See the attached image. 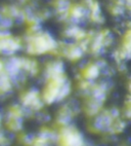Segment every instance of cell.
<instances>
[{
    "mask_svg": "<svg viewBox=\"0 0 131 146\" xmlns=\"http://www.w3.org/2000/svg\"><path fill=\"white\" fill-rule=\"evenodd\" d=\"M47 80V84L45 86L42 94V99L45 103L52 104L69 96L71 91V84L65 75L49 78Z\"/></svg>",
    "mask_w": 131,
    "mask_h": 146,
    "instance_id": "6da1fadb",
    "label": "cell"
},
{
    "mask_svg": "<svg viewBox=\"0 0 131 146\" xmlns=\"http://www.w3.org/2000/svg\"><path fill=\"white\" fill-rule=\"evenodd\" d=\"M58 43L50 34L45 32H32L27 39V50L31 55H43L54 52Z\"/></svg>",
    "mask_w": 131,
    "mask_h": 146,
    "instance_id": "7a4b0ae2",
    "label": "cell"
},
{
    "mask_svg": "<svg viewBox=\"0 0 131 146\" xmlns=\"http://www.w3.org/2000/svg\"><path fill=\"white\" fill-rule=\"evenodd\" d=\"M120 117V113L117 109L105 110L100 115H97L93 121V130L97 132H109L113 128L114 123L118 118Z\"/></svg>",
    "mask_w": 131,
    "mask_h": 146,
    "instance_id": "3957f363",
    "label": "cell"
},
{
    "mask_svg": "<svg viewBox=\"0 0 131 146\" xmlns=\"http://www.w3.org/2000/svg\"><path fill=\"white\" fill-rule=\"evenodd\" d=\"M58 146H84V138L75 128L66 125L58 136Z\"/></svg>",
    "mask_w": 131,
    "mask_h": 146,
    "instance_id": "277c9868",
    "label": "cell"
},
{
    "mask_svg": "<svg viewBox=\"0 0 131 146\" xmlns=\"http://www.w3.org/2000/svg\"><path fill=\"white\" fill-rule=\"evenodd\" d=\"M112 41H113L112 34L107 30L102 31L93 36V38L89 41L90 50L93 54H100L102 50H105V47L112 43Z\"/></svg>",
    "mask_w": 131,
    "mask_h": 146,
    "instance_id": "5b68a950",
    "label": "cell"
},
{
    "mask_svg": "<svg viewBox=\"0 0 131 146\" xmlns=\"http://www.w3.org/2000/svg\"><path fill=\"white\" fill-rule=\"evenodd\" d=\"M43 99L36 90H30L22 96V103L24 107L31 110H39L43 106Z\"/></svg>",
    "mask_w": 131,
    "mask_h": 146,
    "instance_id": "8992f818",
    "label": "cell"
},
{
    "mask_svg": "<svg viewBox=\"0 0 131 146\" xmlns=\"http://www.w3.org/2000/svg\"><path fill=\"white\" fill-rule=\"evenodd\" d=\"M24 115V109L18 105H14L9 109L6 125L7 128L13 132H18L22 129V117Z\"/></svg>",
    "mask_w": 131,
    "mask_h": 146,
    "instance_id": "52a82bcc",
    "label": "cell"
},
{
    "mask_svg": "<svg viewBox=\"0 0 131 146\" xmlns=\"http://www.w3.org/2000/svg\"><path fill=\"white\" fill-rule=\"evenodd\" d=\"M21 48V41L18 38L11 37L2 33L0 35V52L6 55H12L13 52H18Z\"/></svg>",
    "mask_w": 131,
    "mask_h": 146,
    "instance_id": "ba28073f",
    "label": "cell"
},
{
    "mask_svg": "<svg viewBox=\"0 0 131 146\" xmlns=\"http://www.w3.org/2000/svg\"><path fill=\"white\" fill-rule=\"evenodd\" d=\"M86 45L84 40L79 41V43H74V44H69L64 48V55L72 61L79 60L83 56L84 52L86 50Z\"/></svg>",
    "mask_w": 131,
    "mask_h": 146,
    "instance_id": "9c48e42d",
    "label": "cell"
},
{
    "mask_svg": "<svg viewBox=\"0 0 131 146\" xmlns=\"http://www.w3.org/2000/svg\"><path fill=\"white\" fill-rule=\"evenodd\" d=\"M88 16H89V11L85 5H74L70 9L68 19L73 24H77L84 21L85 18Z\"/></svg>",
    "mask_w": 131,
    "mask_h": 146,
    "instance_id": "30bf717a",
    "label": "cell"
},
{
    "mask_svg": "<svg viewBox=\"0 0 131 146\" xmlns=\"http://www.w3.org/2000/svg\"><path fill=\"white\" fill-rule=\"evenodd\" d=\"M46 78H54L64 75V64L60 61H52L45 68Z\"/></svg>",
    "mask_w": 131,
    "mask_h": 146,
    "instance_id": "8fae6325",
    "label": "cell"
},
{
    "mask_svg": "<svg viewBox=\"0 0 131 146\" xmlns=\"http://www.w3.org/2000/svg\"><path fill=\"white\" fill-rule=\"evenodd\" d=\"M85 6L89 11V17L95 23H102V16L100 4L95 0H85Z\"/></svg>",
    "mask_w": 131,
    "mask_h": 146,
    "instance_id": "7c38bea8",
    "label": "cell"
},
{
    "mask_svg": "<svg viewBox=\"0 0 131 146\" xmlns=\"http://www.w3.org/2000/svg\"><path fill=\"white\" fill-rule=\"evenodd\" d=\"M55 13L60 18L62 19H68L70 9H71V3L69 0H54L53 3Z\"/></svg>",
    "mask_w": 131,
    "mask_h": 146,
    "instance_id": "4fadbf2b",
    "label": "cell"
},
{
    "mask_svg": "<svg viewBox=\"0 0 131 146\" xmlns=\"http://www.w3.org/2000/svg\"><path fill=\"white\" fill-rule=\"evenodd\" d=\"M102 71V66L98 63H91L89 65H87L83 70L84 79L92 81L96 79Z\"/></svg>",
    "mask_w": 131,
    "mask_h": 146,
    "instance_id": "5bb4252c",
    "label": "cell"
},
{
    "mask_svg": "<svg viewBox=\"0 0 131 146\" xmlns=\"http://www.w3.org/2000/svg\"><path fill=\"white\" fill-rule=\"evenodd\" d=\"M66 36L69 37V38H73L75 40H78V41H82L87 37L86 32L84 31L83 29H81L80 27L76 26V25H73L71 27H68L65 31Z\"/></svg>",
    "mask_w": 131,
    "mask_h": 146,
    "instance_id": "9a60e30c",
    "label": "cell"
},
{
    "mask_svg": "<svg viewBox=\"0 0 131 146\" xmlns=\"http://www.w3.org/2000/svg\"><path fill=\"white\" fill-rule=\"evenodd\" d=\"M73 116V109L71 106H65L63 108H60V112L58 115V123L63 127L68 125L70 123V120L72 119Z\"/></svg>",
    "mask_w": 131,
    "mask_h": 146,
    "instance_id": "2e32d148",
    "label": "cell"
},
{
    "mask_svg": "<svg viewBox=\"0 0 131 146\" xmlns=\"http://www.w3.org/2000/svg\"><path fill=\"white\" fill-rule=\"evenodd\" d=\"M12 89V78L5 71L0 73V94L8 93Z\"/></svg>",
    "mask_w": 131,
    "mask_h": 146,
    "instance_id": "e0dca14e",
    "label": "cell"
},
{
    "mask_svg": "<svg viewBox=\"0 0 131 146\" xmlns=\"http://www.w3.org/2000/svg\"><path fill=\"white\" fill-rule=\"evenodd\" d=\"M23 62V70L30 73L31 75H34L38 72V64L36 61L30 60V59H22Z\"/></svg>",
    "mask_w": 131,
    "mask_h": 146,
    "instance_id": "ac0fdd59",
    "label": "cell"
},
{
    "mask_svg": "<svg viewBox=\"0 0 131 146\" xmlns=\"http://www.w3.org/2000/svg\"><path fill=\"white\" fill-rule=\"evenodd\" d=\"M125 115L127 117L131 118V96L127 98L125 104Z\"/></svg>",
    "mask_w": 131,
    "mask_h": 146,
    "instance_id": "d6986e66",
    "label": "cell"
},
{
    "mask_svg": "<svg viewBox=\"0 0 131 146\" xmlns=\"http://www.w3.org/2000/svg\"><path fill=\"white\" fill-rule=\"evenodd\" d=\"M5 144H7V139L3 135V133L0 132V146H4Z\"/></svg>",
    "mask_w": 131,
    "mask_h": 146,
    "instance_id": "ffe728a7",
    "label": "cell"
},
{
    "mask_svg": "<svg viewBox=\"0 0 131 146\" xmlns=\"http://www.w3.org/2000/svg\"><path fill=\"white\" fill-rule=\"evenodd\" d=\"M4 66H5V63H3L0 60V73H2L4 71Z\"/></svg>",
    "mask_w": 131,
    "mask_h": 146,
    "instance_id": "44dd1931",
    "label": "cell"
},
{
    "mask_svg": "<svg viewBox=\"0 0 131 146\" xmlns=\"http://www.w3.org/2000/svg\"><path fill=\"white\" fill-rule=\"evenodd\" d=\"M124 2H125V5L127 6V8H129L131 11V0H124Z\"/></svg>",
    "mask_w": 131,
    "mask_h": 146,
    "instance_id": "7402d4cb",
    "label": "cell"
},
{
    "mask_svg": "<svg viewBox=\"0 0 131 146\" xmlns=\"http://www.w3.org/2000/svg\"><path fill=\"white\" fill-rule=\"evenodd\" d=\"M128 89H129V91H130V93H131V82L129 84V86H128Z\"/></svg>",
    "mask_w": 131,
    "mask_h": 146,
    "instance_id": "603a6c76",
    "label": "cell"
}]
</instances>
